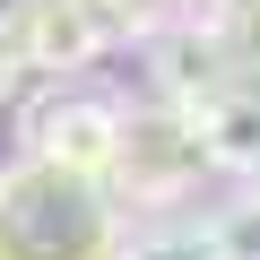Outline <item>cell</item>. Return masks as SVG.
Masks as SVG:
<instances>
[{"label": "cell", "mask_w": 260, "mask_h": 260, "mask_svg": "<svg viewBox=\"0 0 260 260\" xmlns=\"http://www.w3.org/2000/svg\"><path fill=\"white\" fill-rule=\"evenodd\" d=\"M200 121V156L225 182H260V78H225L208 104H191Z\"/></svg>", "instance_id": "obj_6"}, {"label": "cell", "mask_w": 260, "mask_h": 260, "mask_svg": "<svg viewBox=\"0 0 260 260\" xmlns=\"http://www.w3.org/2000/svg\"><path fill=\"white\" fill-rule=\"evenodd\" d=\"M200 174H208L200 121H191L182 104H165V95L121 104V148H113V174H104V182H113L130 208H165V200L200 191Z\"/></svg>", "instance_id": "obj_2"}, {"label": "cell", "mask_w": 260, "mask_h": 260, "mask_svg": "<svg viewBox=\"0 0 260 260\" xmlns=\"http://www.w3.org/2000/svg\"><path fill=\"white\" fill-rule=\"evenodd\" d=\"M130 234V200L104 174L9 156L0 165V260H113Z\"/></svg>", "instance_id": "obj_1"}, {"label": "cell", "mask_w": 260, "mask_h": 260, "mask_svg": "<svg viewBox=\"0 0 260 260\" xmlns=\"http://www.w3.org/2000/svg\"><path fill=\"white\" fill-rule=\"evenodd\" d=\"M95 18H113V26H148L156 18V0H87Z\"/></svg>", "instance_id": "obj_10"}, {"label": "cell", "mask_w": 260, "mask_h": 260, "mask_svg": "<svg viewBox=\"0 0 260 260\" xmlns=\"http://www.w3.org/2000/svg\"><path fill=\"white\" fill-rule=\"evenodd\" d=\"M18 148L26 156H52V165H78V174H113V148H121V104L113 95H78L52 78V95H35L18 113Z\"/></svg>", "instance_id": "obj_3"}, {"label": "cell", "mask_w": 260, "mask_h": 260, "mask_svg": "<svg viewBox=\"0 0 260 260\" xmlns=\"http://www.w3.org/2000/svg\"><path fill=\"white\" fill-rule=\"evenodd\" d=\"M208 234H217L225 260H260V182H243V191L208 217Z\"/></svg>", "instance_id": "obj_8"}, {"label": "cell", "mask_w": 260, "mask_h": 260, "mask_svg": "<svg viewBox=\"0 0 260 260\" xmlns=\"http://www.w3.org/2000/svg\"><path fill=\"white\" fill-rule=\"evenodd\" d=\"M113 18H95L87 0H35V9L18 18V52L35 78H87L104 52H113Z\"/></svg>", "instance_id": "obj_5"}, {"label": "cell", "mask_w": 260, "mask_h": 260, "mask_svg": "<svg viewBox=\"0 0 260 260\" xmlns=\"http://www.w3.org/2000/svg\"><path fill=\"white\" fill-rule=\"evenodd\" d=\"M139 52H148V95H165V104H208L225 78H243L234 70V52H225V35L217 26H200V18H182V9H156L148 26H139Z\"/></svg>", "instance_id": "obj_4"}, {"label": "cell", "mask_w": 260, "mask_h": 260, "mask_svg": "<svg viewBox=\"0 0 260 260\" xmlns=\"http://www.w3.org/2000/svg\"><path fill=\"white\" fill-rule=\"evenodd\" d=\"M26 9H35V0H0V26L18 35V18H26Z\"/></svg>", "instance_id": "obj_11"}, {"label": "cell", "mask_w": 260, "mask_h": 260, "mask_svg": "<svg viewBox=\"0 0 260 260\" xmlns=\"http://www.w3.org/2000/svg\"><path fill=\"white\" fill-rule=\"evenodd\" d=\"M26 78H35V70H26V52H18V35L0 26V113L18 104V87H26Z\"/></svg>", "instance_id": "obj_9"}, {"label": "cell", "mask_w": 260, "mask_h": 260, "mask_svg": "<svg viewBox=\"0 0 260 260\" xmlns=\"http://www.w3.org/2000/svg\"><path fill=\"white\" fill-rule=\"evenodd\" d=\"M113 260H225V251H217V234L200 217V225H130Z\"/></svg>", "instance_id": "obj_7"}]
</instances>
